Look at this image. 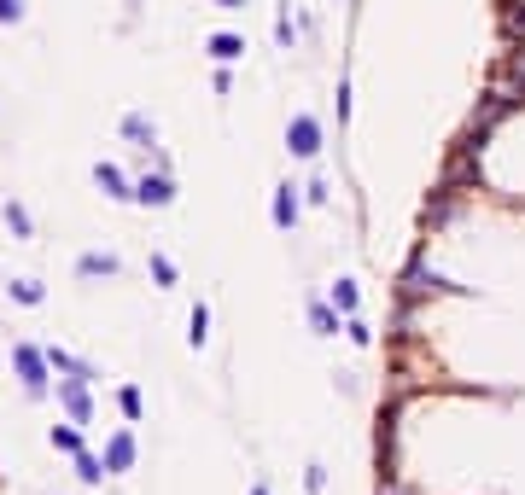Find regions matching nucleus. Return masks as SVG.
Masks as SVG:
<instances>
[{"label": "nucleus", "instance_id": "nucleus-1", "mask_svg": "<svg viewBox=\"0 0 525 495\" xmlns=\"http://www.w3.org/2000/svg\"><path fill=\"white\" fill-rule=\"evenodd\" d=\"M467 292V286H455V280H444V274H432L426 268V257H409V268H403V280H397V303H426V297H455Z\"/></svg>", "mask_w": 525, "mask_h": 495}, {"label": "nucleus", "instance_id": "nucleus-2", "mask_svg": "<svg viewBox=\"0 0 525 495\" xmlns=\"http://www.w3.org/2000/svg\"><path fill=\"white\" fill-rule=\"evenodd\" d=\"M12 367H18V385H24L30 402H41V396L53 391V367L41 356V344H12Z\"/></svg>", "mask_w": 525, "mask_h": 495}, {"label": "nucleus", "instance_id": "nucleus-3", "mask_svg": "<svg viewBox=\"0 0 525 495\" xmlns=\"http://www.w3.org/2000/svg\"><path fill=\"white\" fill-rule=\"evenodd\" d=\"M94 379H76V373H59V408H65L76 426H88L94 420V391H88Z\"/></svg>", "mask_w": 525, "mask_h": 495}, {"label": "nucleus", "instance_id": "nucleus-4", "mask_svg": "<svg viewBox=\"0 0 525 495\" xmlns=\"http://www.w3.org/2000/svg\"><path fill=\"white\" fill-rule=\"evenodd\" d=\"M286 152H292V158H315V152H321V117H315V111H298V117L286 123Z\"/></svg>", "mask_w": 525, "mask_h": 495}, {"label": "nucleus", "instance_id": "nucleus-5", "mask_svg": "<svg viewBox=\"0 0 525 495\" xmlns=\"http://www.w3.org/2000/svg\"><path fill=\"white\" fill-rule=\"evenodd\" d=\"M135 204H146V210H170V204H175L170 169H146V175L135 181Z\"/></svg>", "mask_w": 525, "mask_h": 495}, {"label": "nucleus", "instance_id": "nucleus-6", "mask_svg": "<svg viewBox=\"0 0 525 495\" xmlns=\"http://www.w3.org/2000/svg\"><path fill=\"white\" fill-rule=\"evenodd\" d=\"M269 216H275L280 233H292V228H298V216H304V187L280 181V187H275V204H269Z\"/></svg>", "mask_w": 525, "mask_h": 495}, {"label": "nucleus", "instance_id": "nucleus-7", "mask_svg": "<svg viewBox=\"0 0 525 495\" xmlns=\"http://www.w3.org/2000/svg\"><path fill=\"white\" fill-rule=\"evenodd\" d=\"M105 472H129V466L140 461V443H135V431L123 426V431H111V437H105Z\"/></svg>", "mask_w": 525, "mask_h": 495}, {"label": "nucleus", "instance_id": "nucleus-8", "mask_svg": "<svg viewBox=\"0 0 525 495\" xmlns=\"http://www.w3.org/2000/svg\"><path fill=\"white\" fill-rule=\"evenodd\" d=\"M94 187H100L111 204H135V181H129V175H123L117 164H105V158L94 164Z\"/></svg>", "mask_w": 525, "mask_h": 495}, {"label": "nucleus", "instance_id": "nucleus-9", "mask_svg": "<svg viewBox=\"0 0 525 495\" xmlns=\"http://www.w3.org/2000/svg\"><path fill=\"white\" fill-rule=\"evenodd\" d=\"M455 210H461V187H450V181H438V193L426 198V228H444Z\"/></svg>", "mask_w": 525, "mask_h": 495}, {"label": "nucleus", "instance_id": "nucleus-10", "mask_svg": "<svg viewBox=\"0 0 525 495\" xmlns=\"http://www.w3.org/2000/svg\"><path fill=\"white\" fill-rule=\"evenodd\" d=\"M117 274H123V263L111 251H82L76 257V280H117Z\"/></svg>", "mask_w": 525, "mask_h": 495}, {"label": "nucleus", "instance_id": "nucleus-11", "mask_svg": "<svg viewBox=\"0 0 525 495\" xmlns=\"http://www.w3.org/2000/svg\"><path fill=\"white\" fill-rule=\"evenodd\" d=\"M205 53L216 59V65H240V59H245V35H234V30H216V35L205 41Z\"/></svg>", "mask_w": 525, "mask_h": 495}, {"label": "nucleus", "instance_id": "nucleus-12", "mask_svg": "<svg viewBox=\"0 0 525 495\" xmlns=\"http://www.w3.org/2000/svg\"><path fill=\"white\" fill-rule=\"evenodd\" d=\"M41 356H47V367H53V373H76V379H100V373H94V367L82 362V356H70L65 344H41Z\"/></svg>", "mask_w": 525, "mask_h": 495}, {"label": "nucleus", "instance_id": "nucleus-13", "mask_svg": "<svg viewBox=\"0 0 525 495\" xmlns=\"http://www.w3.org/2000/svg\"><path fill=\"white\" fill-rule=\"evenodd\" d=\"M123 140H135L140 152H152V146H158V123H152L146 111H129V117H123Z\"/></svg>", "mask_w": 525, "mask_h": 495}, {"label": "nucleus", "instance_id": "nucleus-14", "mask_svg": "<svg viewBox=\"0 0 525 495\" xmlns=\"http://www.w3.org/2000/svg\"><path fill=\"white\" fill-rule=\"evenodd\" d=\"M310 327H315V338H339V309L327 303V297H310Z\"/></svg>", "mask_w": 525, "mask_h": 495}, {"label": "nucleus", "instance_id": "nucleus-15", "mask_svg": "<svg viewBox=\"0 0 525 495\" xmlns=\"http://www.w3.org/2000/svg\"><path fill=\"white\" fill-rule=\"evenodd\" d=\"M47 443H53L59 455H82V449H88V443H82V426H76V420H70V426H53V431H47Z\"/></svg>", "mask_w": 525, "mask_h": 495}, {"label": "nucleus", "instance_id": "nucleus-16", "mask_svg": "<svg viewBox=\"0 0 525 495\" xmlns=\"http://www.w3.org/2000/svg\"><path fill=\"white\" fill-rule=\"evenodd\" d=\"M327 303H333L339 315H356V309H362V292H356V280H333V292H327Z\"/></svg>", "mask_w": 525, "mask_h": 495}, {"label": "nucleus", "instance_id": "nucleus-17", "mask_svg": "<svg viewBox=\"0 0 525 495\" xmlns=\"http://www.w3.org/2000/svg\"><path fill=\"white\" fill-rule=\"evenodd\" d=\"M6 228H12V239H35V216L18 198H6Z\"/></svg>", "mask_w": 525, "mask_h": 495}, {"label": "nucleus", "instance_id": "nucleus-18", "mask_svg": "<svg viewBox=\"0 0 525 495\" xmlns=\"http://www.w3.org/2000/svg\"><path fill=\"white\" fill-rule=\"evenodd\" d=\"M187 344H193V350L210 344V309L205 303H193V315H187Z\"/></svg>", "mask_w": 525, "mask_h": 495}, {"label": "nucleus", "instance_id": "nucleus-19", "mask_svg": "<svg viewBox=\"0 0 525 495\" xmlns=\"http://www.w3.org/2000/svg\"><path fill=\"white\" fill-rule=\"evenodd\" d=\"M6 292H12V303H24V309H41V303H47V286H41V280H12Z\"/></svg>", "mask_w": 525, "mask_h": 495}, {"label": "nucleus", "instance_id": "nucleus-20", "mask_svg": "<svg viewBox=\"0 0 525 495\" xmlns=\"http://www.w3.org/2000/svg\"><path fill=\"white\" fill-rule=\"evenodd\" d=\"M70 461H76V478H82L88 490H94V484L105 478V461H100V455H88V449H82V455H70Z\"/></svg>", "mask_w": 525, "mask_h": 495}, {"label": "nucleus", "instance_id": "nucleus-21", "mask_svg": "<svg viewBox=\"0 0 525 495\" xmlns=\"http://www.w3.org/2000/svg\"><path fill=\"white\" fill-rule=\"evenodd\" d=\"M117 408H123V420H140V414H146V396H140V385H117Z\"/></svg>", "mask_w": 525, "mask_h": 495}, {"label": "nucleus", "instance_id": "nucleus-22", "mask_svg": "<svg viewBox=\"0 0 525 495\" xmlns=\"http://www.w3.org/2000/svg\"><path fill=\"white\" fill-rule=\"evenodd\" d=\"M146 268H152V280H158V292H170L175 280H181V274H175V263H170V257H164V251H152V263H146Z\"/></svg>", "mask_w": 525, "mask_h": 495}, {"label": "nucleus", "instance_id": "nucleus-23", "mask_svg": "<svg viewBox=\"0 0 525 495\" xmlns=\"http://www.w3.org/2000/svg\"><path fill=\"white\" fill-rule=\"evenodd\" d=\"M345 338L356 344V350H368V344H374V327H368L362 315H345Z\"/></svg>", "mask_w": 525, "mask_h": 495}, {"label": "nucleus", "instance_id": "nucleus-24", "mask_svg": "<svg viewBox=\"0 0 525 495\" xmlns=\"http://www.w3.org/2000/svg\"><path fill=\"white\" fill-rule=\"evenodd\" d=\"M292 41H298V30H292V12L280 6V12H275V47H286V53H292Z\"/></svg>", "mask_w": 525, "mask_h": 495}, {"label": "nucleus", "instance_id": "nucleus-25", "mask_svg": "<svg viewBox=\"0 0 525 495\" xmlns=\"http://www.w3.org/2000/svg\"><path fill=\"white\" fill-rule=\"evenodd\" d=\"M333 111H339V129L350 123V76H339V94H333Z\"/></svg>", "mask_w": 525, "mask_h": 495}, {"label": "nucleus", "instance_id": "nucleus-26", "mask_svg": "<svg viewBox=\"0 0 525 495\" xmlns=\"http://www.w3.org/2000/svg\"><path fill=\"white\" fill-rule=\"evenodd\" d=\"M210 88H216V94H234V65H216V76H210Z\"/></svg>", "mask_w": 525, "mask_h": 495}, {"label": "nucleus", "instance_id": "nucleus-27", "mask_svg": "<svg viewBox=\"0 0 525 495\" xmlns=\"http://www.w3.org/2000/svg\"><path fill=\"white\" fill-rule=\"evenodd\" d=\"M0 24H24V0H0Z\"/></svg>", "mask_w": 525, "mask_h": 495}, {"label": "nucleus", "instance_id": "nucleus-28", "mask_svg": "<svg viewBox=\"0 0 525 495\" xmlns=\"http://www.w3.org/2000/svg\"><path fill=\"white\" fill-rule=\"evenodd\" d=\"M304 490H310V495L327 490V466H310V472H304Z\"/></svg>", "mask_w": 525, "mask_h": 495}, {"label": "nucleus", "instance_id": "nucleus-29", "mask_svg": "<svg viewBox=\"0 0 525 495\" xmlns=\"http://www.w3.org/2000/svg\"><path fill=\"white\" fill-rule=\"evenodd\" d=\"M327 198H333L327 193V181H310V187H304V204H327Z\"/></svg>", "mask_w": 525, "mask_h": 495}, {"label": "nucleus", "instance_id": "nucleus-30", "mask_svg": "<svg viewBox=\"0 0 525 495\" xmlns=\"http://www.w3.org/2000/svg\"><path fill=\"white\" fill-rule=\"evenodd\" d=\"M216 12H245V0H210Z\"/></svg>", "mask_w": 525, "mask_h": 495}, {"label": "nucleus", "instance_id": "nucleus-31", "mask_svg": "<svg viewBox=\"0 0 525 495\" xmlns=\"http://www.w3.org/2000/svg\"><path fill=\"white\" fill-rule=\"evenodd\" d=\"M380 495H403V490H397V484H391V478H380Z\"/></svg>", "mask_w": 525, "mask_h": 495}, {"label": "nucleus", "instance_id": "nucleus-32", "mask_svg": "<svg viewBox=\"0 0 525 495\" xmlns=\"http://www.w3.org/2000/svg\"><path fill=\"white\" fill-rule=\"evenodd\" d=\"M251 495H269V484H263V478H257V484H251Z\"/></svg>", "mask_w": 525, "mask_h": 495}]
</instances>
